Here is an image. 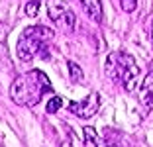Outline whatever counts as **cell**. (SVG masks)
I'll use <instances>...</instances> for the list:
<instances>
[{
  "mask_svg": "<svg viewBox=\"0 0 153 147\" xmlns=\"http://www.w3.org/2000/svg\"><path fill=\"white\" fill-rule=\"evenodd\" d=\"M61 106H63V100H61L59 96H53L49 102H47V114H55Z\"/></svg>",
  "mask_w": 153,
  "mask_h": 147,
  "instance_id": "obj_10",
  "label": "cell"
},
{
  "mask_svg": "<svg viewBox=\"0 0 153 147\" xmlns=\"http://www.w3.org/2000/svg\"><path fill=\"white\" fill-rule=\"evenodd\" d=\"M26 14L30 18H36L37 14H39V0H30L26 4Z\"/></svg>",
  "mask_w": 153,
  "mask_h": 147,
  "instance_id": "obj_9",
  "label": "cell"
},
{
  "mask_svg": "<svg viewBox=\"0 0 153 147\" xmlns=\"http://www.w3.org/2000/svg\"><path fill=\"white\" fill-rule=\"evenodd\" d=\"M151 36H153V31H151Z\"/></svg>",
  "mask_w": 153,
  "mask_h": 147,
  "instance_id": "obj_14",
  "label": "cell"
},
{
  "mask_svg": "<svg viewBox=\"0 0 153 147\" xmlns=\"http://www.w3.org/2000/svg\"><path fill=\"white\" fill-rule=\"evenodd\" d=\"M98 108H100V94L98 92H90L85 100L69 104V110L73 114H76L79 118H85V120L94 116L96 112H98Z\"/></svg>",
  "mask_w": 153,
  "mask_h": 147,
  "instance_id": "obj_5",
  "label": "cell"
},
{
  "mask_svg": "<svg viewBox=\"0 0 153 147\" xmlns=\"http://www.w3.org/2000/svg\"><path fill=\"white\" fill-rule=\"evenodd\" d=\"M61 147H71V139H65V143H61Z\"/></svg>",
  "mask_w": 153,
  "mask_h": 147,
  "instance_id": "obj_13",
  "label": "cell"
},
{
  "mask_svg": "<svg viewBox=\"0 0 153 147\" xmlns=\"http://www.w3.org/2000/svg\"><path fill=\"white\" fill-rule=\"evenodd\" d=\"M53 30L47 26H30L22 31L18 43H16V55L20 61H32L37 53H43L47 43L53 39Z\"/></svg>",
  "mask_w": 153,
  "mask_h": 147,
  "instance_id": "obj_3",
  "label": "cell"
},
{
  "mask_svg": "<svg viewBox=\"0 0 153 147\" xmlns=\"http://www.w3.org/2000/svg\"><path fill=\"white\" fill-rule=\"evenodd\" d=\"M102 147H120L118 143H114V141H110V139H106V143H104Z\"/></svg>",
  "mask_w": 153,
  "mask_h": 147,
  "instance_id": "obj_12",
  "label": "cell"
},
{
  "mask_svg": "<svg viewBox=\"0 0 153 147\" xmlns=\"http://www.w3.org/2000/svg\"><path fill=\"white\" fill-rule=\"evenodd\" d=\"M51 80L47 75L41 71H30L26 75H20L18 79H14L12 86H10V96L16 104L20 106H36L43 98L45 92H51Z\"/></svg>",
  "mask_w": 153,
  "mask_h": 147,
  "instance_id": "obj_1",
  "label": "cell"
},
{
  "mask_svg": "<svg viewBox=\"0 0 153 147\" xmlns=\"http://www.w3.org/2000/svg\"><path fill=\"white\" fill-rule=\"evenodd\" d=\"M120 4H122V10H124V12L130 14L137 8V0H120Z\"/></svg>",
  "mask_w": 153,
  "mask_h": 147,
  "instance_id": "obj_11",
  "label": "cell"
},
{
  "mask_svg": "<svg viewBox=\"0 0 153 147\" xmlns=\"http://www.w3.org/2000/svg\"><path fill=\"white\" fill-rule=\"evenodd\" d=\"M85 8V12L90 16V20H94L96 24L102 22V0H79Z\"/></svg>",
  "mask_w": 153,
  "mask_h": 147,
  "instance_id": "obj_7",
  "label": "cell"
},
{
  "mask_svg": "<svg viewBox=\"0 0 153 147\" xmlns=\"http://www.w3.org/2000/svg\"><path fill=\"white\" fill-rule=\"evenodd\" d=\"M140 102L145 108L153 106V71H149L145 75L143 82L140 85Z\"/></svg>",
  "mask_w": 153,
  "mask_h": 147,
  "instance_id": "obj_6",
  "label": "cell"
},
{
  "mask_svg": "<svg viewBox=\"0 0 153 147\" xmlns=\"http://www.w3.org/2000/svg\"><path fill=\"white\" fill-rule=\"evenodd\" d=\"M67 67H69V75H71V80H82V69L76 65L75 61H69L67 63Z\"/></svg>",
  "mask_w": 153,
  "mask_h": 147,
  "instance_id": "obj_8",
  "label": "cell"
},
{
  "mask_svg": "<svg viewBox=\"0 0 153 147\" xmlns=\"http://www.w3.org/2000/svg\"><path fill=\"white\" fill-rule=\"evenodd\" d=\"M45 2H47V16L51 18V22L67 31L75 30V12L65 0H45Z\"/></svg>",
  "mask_w": 153,
  "mask_h": 147,
  "instance_id": "obj_4",
  "label": "cell"
},
{
  "mask_svg": "<svg viewBox=\"0 0 153 147\" xmlns=\"http://www.w3.org/2000/svg\"><path fill=\"white\" fill-rule=\"evenodd\" d=\"M106 75L116 85L124 86L126 92H134V88L137 86V80H140V69L131 55L114 51L106 57Z\"/></svg>",
  "mask_w": 153,
  "mask_h": 147,
  "instance_id": "obj_2",
  "label": "cell"
}]
</instances>
